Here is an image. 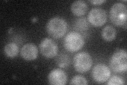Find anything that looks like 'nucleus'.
Listing matches in <instances>:
<instances>
[{
  "instance_id": "f257e3e1",
  "label": "nucleus",
  "mask_w": 127,
  "mask_h": 85,
  "mask_svg": "<svg viewBox=\"0 0 127 85\" xmlns=\"http://www.w3.org/2000/svg\"><path fill=\"white\" fill-rule=\"evenodd\" d=\"M67 23L66 20L61 17L51 18L46 25L47 33L55 39L63 37L67 31Z\"/></svg>"
},
{
  "instance_id": "f03ea898",
  "label": "nucleus",
  "mask_w": 127,
  "mask_h": 85,
  "mask_svg": "<svg viewBox=\"0 0 127 85\" xmlns=\"http://www.w3.org/2000/svg\"><path fill=\"white\" fill-rule=\"evenodd\" d=\"M127 13L126 5L121 2H117L111 7L110 19L115 26L123 27L126 25Z\"/></svg>"
},
{
  "instance_id": "7ed1b4c3",
  "label": "nucleus",
  "mask_w": 127,
  "mask_h": 85,
  "mask_svg": "<svg viewBox=\"0 0 127 85\" xmlns=\"http://www.w3.org/2000/svg\"><path fill=\"white\" fill-rule=\"evenodd\" d=\"M110 66L115 72H126L127 70V54L126 50L121 49L115 52L110 59Z\"/></svg>"
},
{
  "instance_id": "20e7f679",
  "label": "nucleus",
  "mask_w": 127,
  "mask_h": 85,
  "mask_svg": "<svg viewBox=\"0 0 127 85\" xmlns=\"http://www.w3.org/2000/svg\"><path fill=\"white\" fill-rule=\"evenodd\" d=\"M84 45L83 36L77 32L71 31L67 34L64 40L65 49L70 52H76L80 50Z\"/></svg>"
},
{
  "instance_id": "39448f33",
  "label": "nucleus",
  "mask_w": 127,
  "mask_h": 85,
  "mask_svg": "<svg viewBox=\"0 0 127 85\" xmlns=\"http://www.w3.org/2000/svg\"><path fill=\"white\" fill-rule=\"evenodd\" d=\"M92 57L87 52L78 53L73 58V64L75 70L81 74L89 71L92 67Z\"/></svg>"
},
{
  "instance_id": "423d86ee",
  "label": "nucleus",
  "mask_w": 127,
  "mask_h": 85,
  "mask_svg": "<svg viewBox=\"0 0 127 85\" xmlns=\"http://www.w3.org/2000/svg\"><path fill=\"white\" fill-rule=\"evenodd\" d=\"M39 50L44 57L51 59L57 56L58 48L57 44L53 39L45 38L43 39L40 43Z\"/></svg>"
},
{
  "instance_id": "0eeeda50",
  "label": "nucleus",
  "mask_w": 127,
  "mask_h": 85,
  "mask_svg": "<svg viewBox=\"0 0 127 85\" xmlns=\"http://www.w3.org/2000/svg\"><path fill=\"white\" fill-rule=\"evenodd\" d=\"M88 21L94 27H101L107 21L106 12L102 8H94L89 12Z\"/></svg>"
},
{
  "instance_id": "6e6552de",
  "label": "nucleus",
  "mask_w": 127,
  "mask_h": 85,
  "mask_svg": "<svg viewBox=\"0 0 127 85\" xmlns=\"http://www.w3.org/2000/svg\"><path fill=\"white\" fill-rule=\"evenodd\" d=\"M111 72L109 68L104 64L99 63L95 65L92 70V76L95 82L103 84L110 78Z\"/></svg>"
},
{
  "instance_id": "1a4fd4ad",
  "label": "nucleus",
  "mask_w": 127,
  "mask_h": 85,
  "mask_svg": "<svg viewBox=\"0 0 127 85\" xmlns=\"http://www.w3.org/2000/svg\"><path fill=\"white\" fill-rule=\"evenodd\" d=\"M48 79L50 84L55 85H64L67 81L66 73L60 69H55L51 71Z\"/></svg>"
},
{
  "instance_id": "9d476101",
  "label": "nucleus",
  "mask_w": 127,
  "mask_h": 85,
  "mask_svg": "<svg viewBox=\"0 0 127 85\" xmlns=\"http://www.w3.org/2000/svg\"><path fill=\"white\" fill-rule=\"evenodd\" d=\"M37 47L32 43H28L23 45L21 50V57L26 61H33L38 57Z\"/></svg>"
},
{
  "instance_id": "9b49d317",
  "label": "nucleus",
  "mask_w": 127,
  "mask_h": 85,
  "mask_svg": "<svg viewBox=\"0 0 127 85\" xmlns=\"http://www.w3.org/2000/svg\"><path fill=\"white\" fill-rule=\"evenodd\" d=\"M71 11L76 16H82L84 15L88 9V6L86 2L81 0L74 1L70 6Z\"/></svg>"
},
{
  "instance_id": "f8f14e48",
  "label": "nucleus",
  "mask_w": 127,
  "mask_h": 85,
  "mask_svg": "<svg viewBox=\"0 0 127 85\" xmlns=\"http://www.w3.org/2000/svg\"><path fill=\"white\" fill-rule=\"evenodd\" d=\"M101 34L103 39L106 42H111L116 39L117 31L113 27L108 25L103 28Z\"/></svg>"
},
{
  "instance_id": "ddd939ff",
  "label": "nucleus",
  "mask_w": 127,
  "mask_h": 85,
  "mask_svg": "<svg viewBox=\"0 0 127 85\" xmlns=\"http://www.w3.org/2000/svg\"><path fill=\"white\" fill-rule=\"evenodd\" d=\"M57 65L62 68H66L69 67L70 64V59L69 55L66 53L62 52L59 53L56 59Z\"/></svg>"
},
{
  "instance_id": "4468645a",
  "label": "nucleus",
  "mask_w": 127,
  "mask_h": 85,
  "mask_svg": "<svg viewBox=\"0 0 127 85\" xmlns=\"http://www.w3.org/2000/svg\"><path fill=\"white\" fill-rule=\"evenodd\" d=\"M19 47L14 43L7 44L4 48V52L5 55L8 58H14L16 57L19 53Z\"/></svg>"
},
{
  "instance_id": "2eb2a0df",
  "label": "nucleus",
  "mask_w": 127,
  "mask_h": 85,
  "mask_svg": "<svg viewBox=\"0 0 127 85\" xmlns=\"http://www.w3.org/2000/svg\"><path fill=\"white\" fill-rule=\"evenodd\" d=\"M89 23L84 18L77 19L75 22L74 28L78 31H85L88 29Z\"/></svg>"
},
{
  "instance_id": "dca6fc26",
  "label": "nucleus",
  "mask_w": 127,
  "mask_h": 85,
  "mask_svg": "<svg viewBox=\"0 0 127 85\" xmlns=\"http://www.w3.org/2000/svg\"><path fill=\"white\" fill-rule=\"evenodd\" d=\"M70 85H86L88 84L86 79L84 77L80 75H77L74 76V77L71 79L69 83Z\"/></svg>"
},
{
  "instance_id": "f3484780",
  "label": "nucleus",
  "mask_w": 127,
  "mask_h": 85,
  "mask_svg": "<svg viewBox=\"0 0 127 85\" xmlns=\"http://www.w3.org/2000/svg\"><path fill=\"white\" fill-rule=\"evenodd\" d=\"M107 85H122L125 84V81L117 76H113L109 79Z\"/></svg>"
},
{
  "instance_id": "a211bd4d",
  "label": "nucleus",
  "mask_w": 127,
  "mask_h": 85,
  "mask_svg": "<svg viewBox=\"0 0 127 85\" xmlns=\"http://www.w3.org/2000/svg\"><path fill=\"white\" fill-rule=\"evenodd\" d=\"M105 2V1H104V0H92V1H90V2L94 5H100Z\"/></svg>"
}]
</instances>
